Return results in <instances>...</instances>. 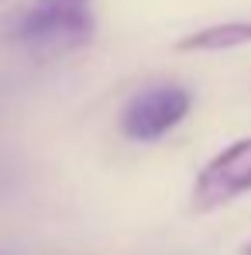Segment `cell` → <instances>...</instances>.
<instances>
[{"mask_svg": "<svg viewBox=\"0 0 251 255\" xmlns=\"http://www.w3.org/2000/svg\"><path fill=\"white\" fill-rule=\"evenodd\" d=\"M189 104H193V97L186 86L155 83L127 100L124 114H121V128L134 141H155L189 114Z\"/></svg>", "mask_w": 251, "mask_h": 255, "instance_id": "obj_3", "label": "cell"}, {"mask_svg": "<svg viewBox=\"0 0 251 255\" xmlns=\"http://www.w3.org/2000/svg\"><path fill=\"white\" fill-rule=\"evenodd\" d=\"M3 38L35 52H66L93 38V0H28L3 28Z\"/></svg>", "mask_w": 251, "mask_h": 255, "instance_id": "obj_1", "label": "cell"}, {"mask_svg": "<svg viewBox=\"0 0 251 255\" xmlns=\"http://www.w3.org/2000/svg\"><path fill=\"white\" fill-rule=\"evenodd\" d=\"M248 190H251V138H241V141L227 145L220 155H213L200 169L196 183H193V193H189V207L207 214L238 200Z\"/></svg>", "mask_w": 251, "mask_h": 255, "instance_id": "obj_2", "label": "cell"}, {"mask_svg": "<svg viewBox=\"0 0 251 255\" xmlns=\"http://www.w3.org/2000/svg\"><path fill=\"white\" fill-rule=\"evenodd\" d=\"M241 252H245V255H251V242H248V245H245V249H241Z\"/></svg>", "mask_w": 251, "mask_h": 255, "instance_id": "obj_5", "label": "cell"}, {"mask_svg": "<svg viewBox=\"0 0 251 255\" xmlns=\"http://www.w3.org/2000/svg\"><path fill=\"white\" fill-rule=\"evenodd\" d=\"M251 42V21H224V24H210L193 35H186L179 42V52H227L238 45Z\"/></svg>", "mask_w": 251, "mask_h": 255, "instance_id": "obj_4", "label": "cell"}]
</instances>
